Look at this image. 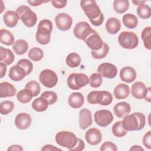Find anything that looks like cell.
<instances>
[{
	"label": "cell",
	"mask_w": 151,
	"mask_h": 151,
	"mask_svg": "<svg viewBox=\"0 0 151 151\" xmlns=\"http://www.w3.org/2000/svg\"><path fill=\"white\" fill-rule=\"evenodd\" d=\"M122 124L127 131H139L145 126L146 117L139 112L127 114L123 117Z\"/></svg>",
	"instance_id": "obj_1"
},
{
	"label": "cell",
	"mask_w": 151,
	"mask_h": 151,
	"mask_svg": "<svg viewBox=\"0 0 151 151\" xmlns=\"http://www.w3.org/2000/svg\"><path fill=\"white\" fill-rule=\"evenodd\" d=\"M52 30V24L47 19L41 20L38 25L35 34L37 41L42 45L48 44L51 39V33Z\"/></svg>",
	"instance_id": "obj_2"
},
{
	"label": "cell",
	"mask_w": 151,
	"mask_h": 151,
	"mask_svg": "<svg viewBox=\"0 0 151 151\" xmlns=\"http://www.w3.org/2000/svg\"><path fill=\"white\" fill-rule=\"evenodd\" d=\"M16 12L18 14L19 19L26 27L31 28L35 25L37 21V15L29 6L26 5L19 6L17 8Z\"/></svg>",
	"instance_id": "obj_3"
},
{
	"label": "cell",
	"mask_w": 151,
	"mask_h": 151,
	"mask_svg": "<svg viewBox=\"0 0 151 151\" xmlns=\"http://www.w3.org/2000/svg\"><path fill=\"white\" fill-rule=\"evenodd\" d=\"M55 140L56 143L60 146L70 149L77 145L78 138L73 132L61 131L55 134Z\"/></svg>",
	"instance_id": "obj_4"
},
{
	"label": "cell",
	"mask_w": 151,
	"mask_h": 151,
	"mask_svg": "<svg viewBox=\"0 0 151 151\" xmlns=\"http://www.w3.org/2000/svg\"><path fill=\"white\" fill-rule=\"evenodd\" d=\"M120 45L125 49L132 50L137 47L139 38L137 35L132 31H123L118 37Z\"/></svg>",
	"instance_id": "obj_5"
},
{
	"label": "cell",
	"mask_w": 151,
	"mask_h": 151,
	"mask_svg": "<svg viewBox=\"0 0 151 151\" xmlns=\"http://www.w3.org/2000/svg\"><path fill=\"white\" fill-rule=\"evenodd\" d=\"M89 83L88 76L84 73H71L67 80L68 87L74 90H79Z\"/></svg>",
	"instance_id": "obj_6"
},
{
	"label": "cell",
	"mask_w": 151,
	"mask_h": 151,
	"mask_svg": "<svg viewBox=\"0 0 151 151\" xmlns=\"http://www.w3.org/2000/svg\"><path fill=\"white\" fill-rule=\"evenodd\" d=\"M80 6L89 20H93L98 18L101 12L95 1L82 0L80 1Z\"/></svg>",
	"instance_id": "obj_7"
},
{
	"label": "cell",
	"mask_w": 151,
	"mask_h": 151,
	"mask_svg": "<svg viewBox=\"0 0 151 151\" xmlns=\"http://www.w3.org/2000/svg\"><path fill=\"white\" fill-rule=\"evenodd\" d=\"M39 80L45 87L52 88L57 85L58 83V76L54 71L50 69H45L40 73Z\"/></svg>",
	"instance_id": "obj_8"
},
{
	"label": "cell",
	"mask_w": 151,
	"mask_h": 151,
	"mask_svg": "<svg viewBox=\"0 0 151 151\" xmlns=\"http://www.w3.org/2000/svg\"><path fill=\"white\" fill-rule=\"evenodd\" d=\"M113 115L111 111L106 109L97 110L94 114L95 123L99 126L106 127L113 120Z\"/></svg>",
	"instance_id": "obj_9"
},
{
	"label": "cell",
	"mask_w": 151,
	"mask_h": 151,
	"mask_svg": "<svg viewBox=\"0 0 151 151\" xmlns=\"http://www.w3.org/2000/svg\"><path fill=\"white\" fill-rule=\"evenodd\" d=\"M93 31V29L87 22L81 21L75 25L73 33L76 38L84 41Z\"/></svg>",
	"instance_id": "obj_10"
},
{
	"label": "cell",
	"mask_w": 151,
	"mask_h": 151,
	"mask_svg": "<svg viewBox=\"0 0 151 151\" xmlns=\"http://www.w3.org/2000/svg\"><path fill=\"white\" fill-rule=\"evenodd\" d=\"M55 22L58 29L65 31L70 29L73 24V19L66 13H60L55 18Z\"/></svg>",
	"instance_id": "obj_11"
},
{
	"label": "cell",
	"mask_w": 151,
	"mask_h": 151,
	"mask_svg": "<svg viewBox=\"0 0 151 151\" xmlns=\"http://www.w3.org/2000/svg\"><path fill=\"white\" fill-rule=\"evenodd\" d=\"M97 72L100 74L102 77L111 79L117 76V67L111 63H104L99 65Z\"/></svg>",
	"instance_id": "obj_12"
},
{
	"label": "cell",
	"mask_w": 151,
	"mask_h": 151,
	"mask_svg": "<svg viewBox=\"0 0 151 151\" xmlns=\"http://www.w3.org/2000/svg\"><path fill=\"white\" fill-rule=\"evenodd\" d=\"M84 42L89 48L94 51L100 50L104 43L100 35L94 29Z\"/></svg>",
	"instance_id": "obj_13"
},
{
	"label": "cell",
	"mask_w": 151,
	"mask_h": 151,
	"mask_svg": "<svg viewBox=\"0 0 151 151\" xmlns=\"http://www.w3.org/2000/svg\"><path fill=\"white\" fill-rule=\"evenodd\" d=\"M149 88H147L143 83L140 81H136L132 86V96L137 99H145L147 94Z\"/></svg>",
	"instance_id": "obj_14"
},
{
	"label": "cell",
	"mask_w": 151,
	"mask_h": 151,
	"mask_svg": "<svg viewBox=\"0 0 151 151\" xmlns=\"http://www.w3.org/2000/svg\"><path fill=\"white\" fill-rule=\"evenodd\" d=\"M85 138L89 145L95 146L101 142L102 134L99 129L96 128H90L86 132Z\"/></svg>",
	"instance_id": "obj_15"
},
{
	"label": "cell",
	"mask_w": 151,
	"mask_h": 151,
	"mask_svg": "<svg viewBox=\"0 0 151 151\" xmlns=\"http://www.w3.org/2000/svg\"><path fill=\"white\" fill-rule=\"evenodd\" d=\"M91 112L87 109H83L79 112V126L82 130L87 129L92 124Z\"/></svg>",
	"instance_id": "obj_16"
},
{
	"label": "cell",
	"mask_w": 151,
	"mask_h": 151,
	"mask_svg": "<svg viewBox=\"0 0 151 151\" xmlns=\"http://www.w3.org/2000/svg\"><path fill=\"white\" fill-rule=\"evenodd\" d=\"M31 121V117L28 113H20L15 117V125L20 130H25L30 126Z\"/></svg>",
	"instance_id": "obj_17"
},
{
	"label": "cell",
	"mask_w": 151,
	"mask_h": 151,
	"mask_svg": "<svg viewBox=\"0 0 151 151\" xmlns=\"http://www.w3.org/2000/svg\"><path fill=\"white\" fill-rule=\"evenodd\" d=\"M120 79L126 83H130L134 81L136 78V73L135 70L130 66H126L122 68L120 71Z\"/></svg>",
	"instance_id": "obj_18"
},
{
	"label": "cell",
	"mask_w": 151,
	"mask_h": 151,
	"mask_svg": "<svg viewBox=\"0 0 151 151\" xmlns=\"http://www.w3.org/2000/svg\"><path fill=\"white\" fill-rule=\"evenodd\" d=\"M27 76L25 70L21 66L16 64L11 67L9 71V78L14 81H19Z\"/></svg>",
	"instance_id": "obj_19"
},
{
	"label": "cell",
	"mask_w": 151,
	"mask_h": 151,
	"mask_svg": "<svg viewBox=\"0 0 151 151\" xmlns=\"http://www.w3.org/2000/svg\"><path fill=\"white\" fill-rule=\"evenodd\" d=\"M17 90L11 83L4 81L0 83V97H11L16 94Z\"/></svg>",
	"instance_id": "obj_20"
},
{
	"label": "cell",
	"mask_w": 151,
	"mask_h": 151,
	"mask_svg": "<svg viewBox=\"0 0 151 151\" xmlns=\"http://www.w3.org/2000/svg\"><path fill=\"white\" fill-rule=\"evenodd\" d=\"M68 103L69 106L73 109L80 108L84 103V96L79 92L72 93L68 97Z\"/></svg>",
	"instance_id": "obj_21"
},
{
	"label": "cell",
	"mask_w": 151,
	"mask_h": 151,
	"mask_svg": "<svg viewBox=\"0 0 151 151\" xmlns=\"http://www.w3.org/2000/svg\"><path fill=\"white\" fill-rule=\"evenodd\" d=\"M130 110L131 107L130 104L125 101L117 103L113 108L114 113L118 118H123L130 113Z\"/></svg>",
	"instance_id": "obj_22"
},
{
	"label": "cell",
	"mask_w": 151,
	"mask_h": 151,
	"mask_svg": "<svg viewBox=\"0 0 151 151\" xmlns=\"http://www.w3.org/2000/svg\"><path fill=\"white\" fill-rule=\"evenodd\" d=\"M130 94V88L128 85L120 83L117 85L113 91V94L116 99L121 100L127 98Z\"/></svg>",
	"instance_id": "obj_23"
},
{
	"label": "cell",
	"mask_w": 151,
	"mask_h": 151,
	"mask_svg": "<svg viewBox=\"0 0 151 151\" xmlns=\"http://www.w3.org/2000/svg\"><path fill=\"white\" fill-rule=\"evenodd\" d=\"M19 19L18 14L16 11H8L3 16V20L5 24L9 28L15 27Z\"/></svg>",
	"instance_id": "obj_24"
},
{
	"label": "cell",
	"mask_w": 151,
	"mask_h": 151,
	"mask_svg": "<svg viewBox=\"0 0 151 151\" xmlns=\"http://www.w3.org/2000/svg\"><path fill=\"white\" fill-rule=\"evenodd\" d=\"M105 27L108 33L116 34L121 28V23L117 18L111 17L107 19Z\"/></svg>",
	"instance_id": "obj_25"
},
{
	"label": "cell",
	"mask_w": 151,
	"mask_h": 151,
	"mask_svg": "<svg viewBox=\"0 0 151 151\" xmlns=\"http://www.w3.org/2000/svg\"><path fill=\"white\" fill-rule=\"evenodd\" d=\"M15 60V55L12 51L8 48L0 47V61L6 65L11 64Z\"/></svg>",
	"instance_id": "obj_26"
},
{
	"label": "cell",
	"mask_w": 151,
	"mask_h": 151,
	"mask_svg": "<svg viewBox=\"0 0 151 151\" xmlns=\"http://www.w3.org/2000/svg\"><path fill=\"white\" fill-rule=\"evenodd\" d=\"M28 43L25 40L20 39L17 40L12 45V49L14 52L17 55H23L28 50Z\"/></svg>",
	"instance_id": "obj_27"
},
{
	"label": "cell",
	"mask_w": 151,
	"mask_h": 151,
	"mask_svg": "<svg viewBox=\"0 0 151 151\" xmlns=\"http://www.w3.org/2000/svg\"><path fill=\"white\" fill-rule=\"evenodd\" d=\"M122 21L123 25L129 29L135 28L138 24V19L137 17L130 13L124 14L123 16Z\"/></svg>",
	"instance_id": "obj_28"
},
{
	"label": "cell",
	"mask_w": 151,
	"mask_h": 151,
	"mask_svg": "<svg viewBox=\"0 0 151 151\" xmlns=\"http://www.w3.org/2000/svg\"><path fill=\"white\" fill-rule=\"evenodd\" d=\"M49 104L47 100L42 97H39L34 99L32 103V109L38 112H42L45 111L48 107Z\"/></svg>",
	"instance_id": "obj_29"
},
{
	"label": "cell",
	"mask_w": 151,
	"mask_h": 151,
	"mask_svg": "<svg viewBox=\"0 0 151 151\" xmlns=\"http://www.w3.org/2000/svg\"><path fill=\"white\" fill-rule=\"evenodd\" d=\"M1 42L6 45H11L14 44V37L13 34L7 29H1L0 31Z\"/></svg>",
	"instance_id": "obj_30"
},
{
	"label": "cell",
	"mask_w": 151,
	"mask_h": 151,
	"mask_svg": "<svg viewBox=\"0 0 151 151\" xmlns=\"http://www.w3.org/2000/svg\"><path fill=\"white\" fill-rule=\"evenodd\" d=\"M129 7L128 0H115L113 1V9L117 14H123L126 12Z\"/></svg>",
	"instance_id": "obj_31"
},
{
	"label": "cell",
	"mask_w": 151,
	"mask_h": 151,
	"mask_svg": "<svg viewBox=\"0 0 151 151\" xmlns=\"http://www.w3.org/2000/svg\"><path fill=\"white\" fill-rule=\"evenodd\" d=\"M81 57L76 52H71L66 57L65 62L67 65L71 68L77 67L81 63Z\"/></svg>",
	"instance_id": "obj_32"
},
{
	"label": "cell",
	"mask_w": 151,
	"mask_h": 151,
	"mask_svg": "<svg viewBox=\"0 0 151 151\" xmlns=\"http://www.w3.org/2000/svg\"><path fill=\"white\" fill-rule=\"evenodd\" d=\"M32 97L33 95L31 91L25 88L21 90L17 94V99L18 101L24 104L29 102Z\"/></svg>",
	"instance_id": "obj_33"
},
{
	"label": "cell",
	"mask_w": 151,
	"mask_h": 151,
	"mask_svg": "<svg viewBox=\"0 0 151 151\" xmlns=\"http://www.w3.org/2000/svg\"><path fill=\"white\" fill-rule=\"evenodd\" d=\"M103 96L102 91H92L87 95V100L91 104H100L102 101Z\"/></svg>",
	"instance_id": "obj_34"
},
{
	"label": "cell",
	"mask_w": 151,
	"mask_h": 151,
	"mask_svg": "<svg viewBox=\"0 0 151 151\" xmlns=\"http://www.w3.org/2000/svg\"><path fill=\"white\" fill-rule=\"evenodd\" d=\"M141 37L143 41L144 46L148 50L151 49V27H145L142 31Z\"/></svg>",
	"instance_id": "obj_35"
},
{
	"label": "cell",
	"mask_w": 151,
	"mask_h": 151,
	"mask_svg": "<svg viewBox=\"0 0 151 151\" xmlns=\"http://www.w3.org/2000/svg\"><path fill=\"white\" fill-rule=\"evenodd\" d=\"M109 51V47L107 44L103 43V47L99 50H91V54L94 59H102L104 58L108 54Z\"/></svg>",
	"instance_id": "obj_36"
},
{
	"label": "cell",
	"mask_w": 151,
	"mask_h": 151,
	"mask_svg": "<svg viewBox=\"0 0 151 151\" xmlns=\"http://www.w3.org/2000/svg\"><path fill=\"white\" fill-rule=\"evenodd\" d=\"M28 58L33 61H40L44 57L43 51L38 47L31 48L28 53Z\"/></svg>",
	"instance_id": "obj_37"
},
{
	"label": "cell",
	"mask_w": 151,
	"mask_h": 151,
	"mask_svg": "<svg viewBox=\"0 0 151 151\" xmlns=\"http://www.w3.org/2000/svg\"><path fill=\"white\" fill-rule=\"evenodd\" d=\"M137 14L142 19H149L151 16L150 7L145 4H141L137 8Z\"/></svg>",
	"instance_id": "obj_38"
},
{
	"label": "cell",
	"mask_w": 151,
	"mask_h": 151,
	"mask_svg": "<svg viewBox=\"0 0 151 151\" xmlns=\"http://www.w3.org/2000/svg\"><path fill=\"white\" fill-rule=\"evenodd\" d=\"M111 131L113 135L117 137H123L127 133V131L123 128L122 124V121H118L114 123L112 126Z\"/></svg>",
	"instance_id": "obj_39"
},
{
	"label": "cell",
	"mask_w": 151,
	"mask_h": 151,
	"mask_svg": "<svg viewBox=\"0 0 151 151\" xmlns=\"http://www.w3.org/2000/svg\"><path fill=\"white\" fill-rule=\"evenodd\" d=\"M25 88L27 89H28L31 91V93H32L33 97L37 96L41 91V87L39 83L35 80L28 81L25 84Z\"/></svg>",
	"instance_id": "obj_40"
},
{
	"label": "cell",
	"mask_w": 151,
	"mask_h": 151,
	"mask_svg": "<svg viewBox=\"0 0 151 151\" xmlns=\"http://www.w3.org/2000/svg\"><path fill=\"white\" fill-rule=\"evenodd\" d=\"M14 108V104L12 101L5 100L0 104V112L2 115H6L10 113Z\"/></svg>",
	"instance_id": "obj_41"
},
{
	"label": "cell",
	"mask_w": 151,
	"mask_h": 151,
	"mask_svg": "<svg viewBox=\"0 0 151 151\" xmlns=\"http://www.w3.org/2000/svg\"><path fill=\"white\" fill-rule=\"evenodd\" d=\"M102 81V76L99 73L92 74L89 78V84L90 86L93 88L99 87L101 85Z\"/></svg>",
	"instance_id": "obj_42"
},
{
	"label": "cell",
	"mask_w": 151,
	"mask_h": 151,
	"mask_svg": "<svg viewBox=\"0 0 151 151\" xmlns=\"http://www.w3.org/2000/svg\"><path fill=\"white\" fill-rule=\"evenodd\" d=\"M17 64L22 67L25 70L27 76L32 71L33 64L31 63V61H30L28 59H26V58L21 59L17 61Z\"/></svg>",
	"instance_id": "obj_43"
},
{
	"label": "cell",
	"mask_w": 151,
	"mask_h": 151,
	"mask_svg": "<svg viewBox=\"0 0 151 151\" xmlns=\"http://www.w3.org/2000/svg\"><path fill=\"white\" fill-rule=\"evenodd\" d=\"M41 97L45 99L48 102L49 105H52L54 104L57 101V95L52 91H46L41 94Z\"/></svg>",
	"instance_id": "obj_44"
},
{
	"label": "cell",
	"mask_w": 151,
	"mask_h": 151,
	"mask_svg": "<svg viewBox=\"0 0 151 151\" xmlns=\"http://www.w3.org/2000/svg\"><path fill=\"white\" fill-rule=\"evenodd\" d=\"M103 99L101 102L100 103V105L101 106H108L113 101V96L112 94L107 91L103 90Z\"/></svg>",
	"instance_id": "obj_45"
},
{
	"label": "cell",
	"mask_w": 151,
	"mask_h": 151,
	"mask_svg": "<svg viewBox=\"0 0 151 151\" xmlns=\"http://www.w3.org/2000/svg\"><path fill=\"white\" fill-rule=\"evenodd\" d=\"M100 151H117V147L116 145L111 142H104L100 149Z\"/></svg>",
	"instance_id": "obj_46"
},
{
	"label": "cell",
	"mask_w": 151,
	"mask_h": 151,
	"mask_svg": "<svg viewBox=\"0 0 151 151\" xmlns=\"http://www.w3.org/2000/svg\"><path fill=\"white\" fill-rule=\"evenodd\" d=\"M143 144L148 149H151V131H148L143 137Z\"/></svg>",
	"instance_id": "obj_47"
},
{
	"label": "cell",
	"mask_w": 151,
	"mask_h": 151,
	"mask_svg": "<svg viewBox=\"0 0 151 151\" xmlns=\"http://www.w3.org/2000/svg\"><path fill=\"white\" fill-rule=\"evenodd\" d=\"M85 147V145L84 143V141L78 138V141L77 145L73 148L68 149L70 151H81L84 149Z\"/></svg>",
	"instance_id": "obj_48"
},
{
	"label": "cell",
	"mask_w": 151,
	"mask_h": 151,
	"mask_svg": "<svg viewBox=\"0 0 151 151\" xmlns=\"http://www.w3.org/2000/svg\"><path fill=\"white\" fill-rule=\"evenodd\" d=\"M52 5L54 7L58 9H61L66 6L67 1H58V0H52L51 1Z\"/></svg>",
	"instance_id": "obj_49"
},
{
	"label": "cell",
	"mask_w": 151,
	"mask_h": 151,
	"mask_svg": "<svg viewBox=\"0 0 151 151\" xmlns=\"http://www.w3.org/2000/svg\"><path fill=\"white\" fill-rule=\"evenodd\" d=\"M90 21L91 24H92L93 25H94L96 27L101 25L104 21V15H103V13L101 12L98 18H97L94 19H93V20H90Z\"/></svg>",
	"instance_id": "obj_50"
},
{
	"label": "cell",
	"mask_w": 151,
	"mask_h": 151,
	"mask_svg": "<svg viewBox=\"0 0 151 151\" xmlns=\"http://www.w3.org/2000/svg\"><path fill=\"white\" fill-rule=\"evenodd\" d=\"M60 150L61 149H59V148H57V147H55L54 145H50V144L44 145V146L42 147V149H41V150H42V151H52V150Z\"/></svg>",
	"instance_id": "obj_51"
},
{
	"label": "cell",
	"mask_w": 151,
	"mask_h": 151,
	"mask_svg": "<svg viewBox=\"0 0 151 151\" xmlns=\"http://www.w3.org/2000/svg\"><path fill=\"white\" fill-rule=\"evenodd\" d=\"M8 151H14V150H17V151H22L23 150V148L21 146L18 145H13L10 146L8 149Z\"/></svg>",
	"instance_id": "obj_52"
},
{
	"label": "cell",
	"mask_w": 151,
	"mask_h": 151,
	"mask_svg": "<svg viewBox=\"0 0 151 151\" xmlns=\"http://www.w3.org/2000/svg\"><path fill=\"white\" fill-rule=\"evenodd\" d=\"M49 2L48 1H38V0H33V1H29V0H28L27 2L31 6H38L40 5H41V4L42 3H44V2Z\"/></svg>",
	"instance_id": "obj_53"
},
{
	"label": "cell",
	"mask_w": 151,
	"mask_h": 151,
	"mask_svg": "<svg viewBox=\"0 0 151 151\" xmlns=\"http://www.w3.org/2000/svg\"><path fill=\"white\" fill-rule=\"evenodd\" d=\"M6 65L2 63L1 62L0 63V67H1V78H2L4 77V76L6 74Z\"/></svg>",
	"instance_id": "obj_54"
},
{
	"label": "cell",
	"mask_w": 151,
	"mask_h": 151,
	"mask_svg": "<svg viewBox=\"0 0 151 151\" xmlns=\"http://www.w3.org/2000/svg\"><path fill=\"white\" fill-rule=\"evenodd\" d=\"M130 150H140V151H144V149L139 145H134L131 147V148L129 149Z\"/></svg>",
	"instance_id": "obj_55"
},
{
	"label": "cell",
	"mask_w": 151,
	"mask_h": 151,
	"mask_svg": "<svg viewBox=\"0 0 151 151\" xmlns=\"http://www.w3.org/2000/svg\"><path fill=\"white\" fill-rule=\"evenodd\" d=\"M132 2L133 4H134L136 5H140L143 4L145 2H146V1H133Z\"/></svg>",
	"instance_id": "obj_56"
}]
</instances>
